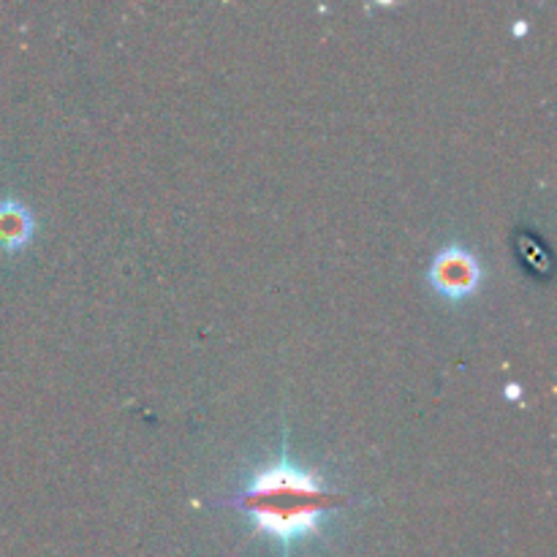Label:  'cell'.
Instances as JSON below:
<instances>
[{"label": "cell", "mask_w": 557, "mask_h": 557, "mask_svg": "<svg viewBox=\"0 0 557 557\" xmlns=\"http://www.w3.org/2000/svg\"><path fill=\"white\" fill-rule=\"evenodd\" d=\"M218 504L243 511L256 536L275 544L281 557H292L299 544L324 533L332 511L346 509L354 500L332 490L321 473L294 460L288 428L283 424L277 457L256 468L237 493Z\"/></svg>", "instance_id": "obj_1"}, {"label": "cell", "mask_w": 557, "mask_h": 557, "mask_svg": "<svg viewBox=\"0 0 557 557\" xmlns=\"http://www.w3.org/2000/svg\"><path fill=\"white\" fill-rule=\"evenodd\" d=\"M36 237V218L20 199H0V250L20 253Z\"/></svg>", "instance_id": "obj_3"}, {"label": "cell", "mask_w": 557, "mask_h": 557, "mask_svg": "<svg viewBox=\"0 0 557 557\" xmlns=\"http://www.w3.org/2000/svg\"><path fill=\"white\" fill-rule=\"evenodd\" d=\"M428 283L446 302H466L482 283V264L473 250L462 245H446L430 261Z\"/></svg>", "instance_id": "obj_2"}]
</instances>
